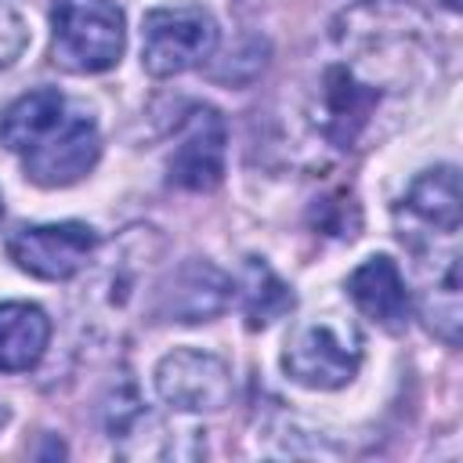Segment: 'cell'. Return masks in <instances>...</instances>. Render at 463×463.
<instances>
[{
	"mask_svg": "<svg viewBox=\"0 0 463 463\" xmlns=\"http://www.w3.org/2000/svg\"><path fill=\"white\" fill-rule=\"evenodd\" d=\"M0 141L22 159L25 177L43 188L76 184L101 156L94 116L54 87L11 101L0 116Z\"/></svg>",
	"mask_w": 463,
	"mask_h": 463,
	"instance_id": "obj_1",
	"label": "cell"
},
{
	"mask_svg": "<svg viewBox=\"0 0 463 463\" xmlns=\"http://www.w3.org/2000/svg\"><path fill=\"white\" fill-rule=\"evenodd\" d=\"M51 58L65 72H105L119 61L127 29L112 0H58L51 11Z\"/></svg>",
	"mask_w": 463,
	"mask_h": 463,
	"instance_id": "obj_2",
	"label": "cell"
},
{
	"mask_svg": "<svg viewBox=\"0 0 463 463\" xmlns=\"http://www.w3.org/2000/svg\"><path fill=\"white\" fill-rule=\"evenodd\" d=\"M217 47V22L199 4L156 7L141 22V65L152 76H177L206 61Z\"/></svg>",
	"mask_w": 463,
	"mask_h": 463,
	"instance_id": "obj_3",
	"label": "cell"
},
{
	"mask_svg": "<svg viewBox=\"0 0 463 463\" xmlns=\"http://www.w3.org/2000/svg\"><path fill=\"white\" fill-rule=\"evenodd\" d=\"M282 365L304 387L336 391L354 380L362 365V340L354 326H344L333 318H311L293 329Z\"/></svg>",
	"mask_w": 463,
	"mask_h": 463,
	"instance_id": "obj_4",
	"label": "cell"
},
{
	"mask_svg": "<svg viewBox=\"0 0 463 463\" xmlns=\"http://www.w3.org/2000/svg\"><path fill=\"white\" fill-rule=\"evenodd\" d=\"M98 235L83 221H58V224H22L7 239V257L47 282L72 279L94 253Z\"/></svg>",
	"mask_w": 463,
	"mask_h": 463,
	"instance_id": "obj_5",
	"label": "cell"
},
{
	"mask_svg": "<svg viewBox=\"0 0 463 463\" xmlns=\"http://www.w3.org/2000/svg\"><path fill=\"white\" fill-rule=\"evenodd\" d=\"M156 391L177 412H221L232 398V373L210 351L177 347L159 358Z\"/></svg>",
	"mask_w": 463,
	"mask_h": 463,
	"instance_id": "obj_6",
	"label": "cell"
},
{
	"mask_svg": "<svg viewBox=\"0 0 463 463\" xmlns=\"http://www.w3.org/2000/svg\"><path fill=\"white\" fill-rule=\"evenodd\" d=\"M224 119L210 105L188 109L177 148L170 156V181L188 188V192H210L224 177Z\"/></svg>",
	"mask_w": 463,
	"mask_h": 463,
	"instance_id": "obj_7",
	"label": "cell"
},
{
	"mask_svg": "<svg viewBox=\"0 0 463 463\" xmlns=\"http://www.w3.org/2000/svg\"><path fill=\"white\" fill-rule=\"evenodd\" d=\"M347 293L358 304V311L373 322H380L383 329H402L409 318V289L405 279L398 271V264L391 257H369L362 260L351 279H347Z\"/></svg>",
	"mask_w": 463,
	"mask_h": 463,
	"instance_id": "obj_8",
	"label": "cell"
},
{
	"mask_svg": "<svg viewBox=\"0 0 463 463\" xmlns=\"http://www.w3.org/2000/svg\"><path fill=\"white\" fill-rule=\"evenodd\" d=\"M322 109H318V127L329 141L336 145H351L358 137V130L369 123V112L376 105V90L369 83H362L351 69L333 65L322 76Z\"/></svg>",
	"mask_w": 463,
	"mask_h": 463,
	"instance_id": "obj_9",
	"label": "cell"
},
{
	"mask_svg": "<svg viewBox=\"0 0 463 463\" xmlns=\"http://www.w3.org/2000/svg\"><path fill=\"white\" fill-rule=\"evenodd\" d=\"M51 340V318L25 300L0 304V373L33 369Z\"/></svg>",
	"mask_w": 463,
	"mask_h": 463,
	"instance_id": "obj_10",
	"label": "cell"
},
{
	"mask_svg": "<svg viewBox=\"0 0 463 463\" xmlns=\"http://www.w3.org/2000/svg\"><path fill=\"white\" fill-rule=\"evenodd\" d=\"M228 289H232V282L217 268H210V264H188L177 275V286L170 289L166 311L177 322H206V318H213L228 304Z\"/></svg>",
	"mask_w": 463,
	"mask_h": 463,
	"instance_id": "obj_11",
	"label": "cell"
},
{
	"mask_svg": "<svg viewBox=\"0 0 463 463\" xmlns=\"http://www.w3.org/2000/svg\"><path fill=\"white\" fill-rule=\"evenodd\" d=\"M239 289H242V315L250 329H264L293 307V289L264 260H246Z\"/></svg>",
	"mask_w": 463,
	"mask_h": 463,
	"instance_id": "obj_12",
	"label": "cell"
},
{
	"mask_svg": "<svg viewBox=\"0 0 463 463\" xmlns=\"http://www.w3.org/2000/svg\"><path fill=\"white\" fill-rule=\"evenodd\" d=\"M25 43H29V29H25L22 14H18L11 4L0 0V69L14 65V61L22 58Z\"/></svg>",
	"mask_w": 463,
	"mask_h": 463,
	"instance_id": "obj_13",
	"label": "cell"
},
{
	"mask_svg": "<svg viewBox=\"0 0 463 463\" xmlns=\"http://www.w3.org/2000/svg\"><path fill=\"white\" fill-rule=\"evenodd\" d=\"M4 420H7V409H4V402H0V427H4Z\"/></svg>",
	"mask_w": 463,
	"mask_h": 463,
	"instance_id": "obj_14",
	"label": "cell"
},
{
	"mask_svg": "<svg viewBox=\"0 0 463 463\" xmlns=\"http://www.w3.org/2000/svg\"><path fill=\"white\" fill-rule=\"evenodd\" d=\"M445 4H449V7H452V11H459V0H445Z\"/></svg>",
	"mask_w": 463,
	"mask_h": 463,
	"instance_id": "obj_15",
	"label": "cell"
},
{
	"mask_svg": "<svg viewBox=\"0 0 463 463\" xmlns=\"http://www.w3.org/2000/svg\"><path fill=\"white\" fill-rule=\"evenodd\" d=\"M0 217H4V203H0Z\"/></svg>",
	"mask_w": 463,
	"mask_h": 463,
	"instance_id": "obj_16",
	"label": "cell"
}]
</instances>
